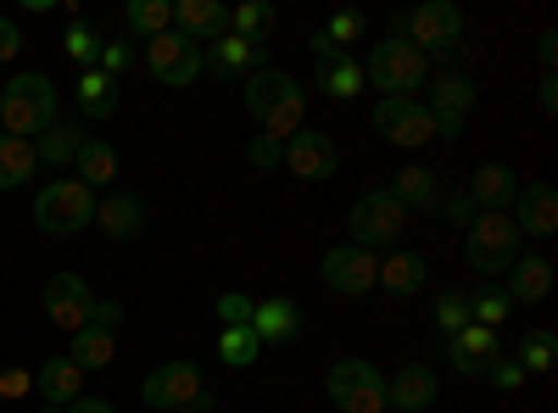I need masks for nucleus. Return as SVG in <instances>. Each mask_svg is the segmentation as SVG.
<instances>
[{
  "mask_svg": "<svg viewBox=\"0 0 558 413\" xmlns=\"http://www.w3.org/2000/svg\"><path fill=\"white\" fill-rule=\"evenodd\" d=\"M96 229L107 241H140V229H146V207H140V196H101L96 202Z\"/></svg>",
  "mask_w": 558,
  "mask_h": 413,
  "instance_id": "20",
  "label": "nucleus"
},
{
  "mask_svg": "<svg viewBox=\"0 0 558 413\" xmlns=\"http://www.w3.org/2000/svg\"><path fill=\"white\" fill-rule=\"evenodd\" d=\"M520 246H525V235H520V223L508 212H475L470 229H463V252H470V263L481 268V280L514 268Z\"/></svg>",
  "mask_w": 558,
  "mask_h": 413,
  "instance_id": "7",
  "label": "nucleus"
},
{
  "mask_svg": "<svg viewBox=\"0 0 558 413\" xmlns=\"http://www.w3.org/2000/svg\"><path fill=\"white\" fill-rule=\"evenodd\" d=\"M62 51H68V57H73L78 68H89V62L101 57V45H96V34H89V28H84V23L73 17V28L62 34Z\"/></svg>",
  "mask_w": 558,
  "mask_h": 413,
  "instance_id": "41",
  "label": "nucleus"
},
{
  "mask_svg": "<svg viewBox=\"0 0 558 413\" xmlns=\"http://www.w3.org/2000/svg\"><path fill=\"white\" fill-rule=\"evenodd\" d=\"M397 39H408L418 57H447L452 45L463 39V12L452 7V0H425V7H408L397 23H391Z\"/></svg>",
  "mask_w": 558,
  "mask_h": 413,
  "instance_id": "5",
  "label": "nucleus"
},
{
  "mask_svg": "<svg viewBox=\"0 0 558 413\" xmlns=\"http://www.w3.org/2000/svg\"><path fill=\"white\" fill-rule=\"evenodd\" d=\"M179 413H213V402L202 397V402H191V408H179Z\"/></svg>",
  "mask_w": 558,
  "mask_h": 413,
  "instance_id": "54",
  "label": "nucleus"
},
{
  "mask_svg": "<svg viewBox=\"0 0 558 413\" xmlns=\"http://www.w3.org/2000/svg\"><path fill=\"white\" fill-rule=\"evenodd\" d=\"M391 196L408 207V212H436L441 207V179L430 173V168H402L397 179H391Z\"/></svg>",
  "mask_w": 558,
  "mask_h": 413,
  "instance_id": "24",
  "label": "nucleus"
},
{
  "mask_svg": "<svg viewBox=\"0 0 558 413\" xmlns=\"http://www.w3.org/2000/svg\"><path fill=\"white\" fill-rule=\"evenodd\" d=\"M39 413H68L62 402H39Z\"/></svg>",
  "mask_w": 558,
  "mask_h": 413,
  "instance_id": "55",
  "label": "nucleus"
},
{
  "mask_svg": "<svg viewBox=\"0 0 558 413\" xmlns=\"http://www.w3.org/2000/svg\"><path fill=\"white\" fill-rule=\"evenodd\" d=\"M508 291H497V286H481L475 296H470V325H486V330H497L502 318H508Z\"/></svg>",
  "mask_w": 558,
  "mask_h": 413,
  "instance_id": "37",
  "label": "nucleus"
},
{
  "mask_svg": "<svg viewBox=\"0 0 558 413\" xmlns=\"http://www.w3.org/2000/svg\"><path fill=\"white\" fill-rule=\"evenodd\" d=\"M140 397H146V408H157V413H179V408L202 402V369H196L191 357H168L162 369L146 375Z\"/></svg>",
  "mask_w": 558,
  "mask_h": 413,
  "instance_id": "12",
  "label": "nucleus"
},
{
  "mask_svg": "<svg viewBox=\"0 0 558 413\" xmlns=\"http://www.w3.org/2000/svg\"><path fill=\"white\" fill-rule=\"evenodd\" d=\"M39 307H45V318H51L57 330L78 336L89 325V313H96V291H89L84 274H51V280H45Z\"/></svg>",
  "mask_w": 558,
  "mask_h": 413,
  "instance_id": "11",
  "label": "nucleus"
},
{
  "mask_svg": "<svg viewBox=\"0 0 558 413\" xmlns=\"http://www.w3.org/2000/svg\"><path fill=\"white\" fill-rule=\"evenodd\" d=\"M436 212H447V218H458V223H470V218H475V202H470V196H441Z\"/></svg>",
  "mask_w": 558,
  "mask_h": 413,
  "instance_id": "49",
  "label": "nucleus"
},
{
  "mask_svg": "<svg viewBox=\"0 0 558 413\" xmlns=\"http://www.w3.org/2000/svg\"><path fill=\"white\" fill-rule=\"evenodd\" d=\"M408 223H413V212H408L391 191H368V196H357L352 212H347V241L363 246V252L397 246V241L408 235Z\"/></svg>",
  "mask_w": 558,
  "mask_h": 413,
  "instance_id": "8",
  "label": "nucleus"
},
{
  "mask_svg": "<svg viewBox=\"0 0 558 413\" xmlns=\"http://www.w3.org/2000/svg\"><path fill=\"white\" fill-rule=\"evenodd\" d=\"M246 162H252L257 173H268V168H286V146L268 141V134H257V141L246 146Z\"/></svg>",
  "mask_w": 558,
  "mask_h": 413,
  "instance_id": "42",
  "label": "nucleus"
},
{
  "mask_svg": "<svg viewBox=\"0 0 558 413\" xmlns=\"http://www.w3.org/2000/svg\"><path fill=\"white\" fill-rule=\"evenodd\" d=\"M252 330H257L263 347L291 341V336L302 330V307H296L291 296H268V302H257V313H252Z\"/></svg>",
  "mask_w": 558,
  "mask_h": 413,
  "instance_id": "21",
  "label": "nucleus"
},
{
  "mask_svg": "<svg viewBox=\"0 0 558 413\" xmlns=\"http://www.w3.org/2000/svg\"><path fill=\"white\" fill-rule=\"evenodd\" d=\"M547 296H553V263L542 252L514 257V268H508V302H547Z\"/></svg>",
  "mask_w": 558,
  "mask_h": 413,
  "instance_id": "23",
  "label": "nucleus"
},
{
  "mask_svg": "<svg viewBox=\"0 0 558 413\" xmlns=\"http://www.w3.org/2000/svg\"><path fill=\"white\" fill-rule=\"evenodd\" d=\"M34 168H39L34 141H17V134H0V191H17V185H28Z\"/></svg>",
  "mask_w": 558,
  "mask_h": 413,
  "instance_id": "29",
  "label": "nucleus"
},
{
  "mask_svg": "<svg viewBox=\"0 0 558 413\" xmlns=\"http://www.w3.org/2000/svg\"><path fill=\"white\" fill-rule=\"evenodd\" d=\"M34 223L57 241L84 235V229L96 223V191L78 185V179H51V185L34 196Z\"/></svg>",
  "mask_w": 558,
  "mask_h": 413,
  "instance_id": "4",
  "label": "nucleus"
},
{
  "mask_svg": "<svg viewBox=\"0 0 558 413\" xmlns=\"http://www.w3.org/2000/svg\"><path fill=\"white\" fill-rule=\"evenodd\" d=\"M486 380H492L497 391H520V386H525V369H520L514 357H492V363H486Z\"/></svg>",
  "mask_w": 558,
  "mask_h": 413,
  "instance_id": "44",
  "label": "nucleus"
},
{
  "mask_svg": "<svg viewBox=\"0 0 558 413\" xmlns=\"http://www.w3.org/2000/svg\"><path fill=\"white\" fill-rule=\"evenodd\" d=\"M89 325L118 336V325H123V302H101V296H96V313H89Z\"/></svg>",
  "mask_w": 558,
  "mask_h": 413,
  "instance_id": "47",
  "label": "nucleus"
},
{
  "mask_svg": "<svg viewBox=\"0 0 558 413\" xmlns=\"http://www.w3.org/2000/svg\"><path fill=\"white\" fill-rule=\"evenodd\" d=\"M23 51V34H17V23L12 17H0V62H12Z\"/></svg>",
  "mask_w": 558,
  "mask_h": 413,
  "instance_id": "48",
  "label": "nucleus"
},
{
  "mask_svg": "<svg viewBox=\"0 0 558 413\" xmlns=\"http://www.w3.org/2000/svg\"><path fill=\"white\" fill-rule=\"evenodd\" d=\"M146 68H151L157 84L184 89V84H196V78L207 73V51H202L196 39H184L179 28H168V34L146 39Z\"/></svg>",
  "mask_w": 558,
  "mask_h": 413,
  "instance_id": "9",
  "label": "nucleus"
},
{
  "mask_svg": "<svg viewBox=\"0 0 558 413\" xmlns=\"http://www.w3.org/2000/svg\"><path fill=\"white\" fill-rule=\"evenodd\" d=\"M34 157H39L45 168H68V162L78 157V129H73V123H51V129L34 141Z\"/></svg>",
  "mask_w": 558,
  "mask_h": 413,
  "instance_id": "34",
  "label": "nucleus"
},
{
  "mask_svg": "<svg viewBox=\"0 0 558 413\" xmlns=\"http://www.w3.org/2000/svg\"><path fill=\"white\" fill-rule=\"evenodd\" d=\"M536 62H542V78H553V62H558V34H542V39H536Z\"/></svg>",
  "mask_w": 558,
  "mask_h": 413,
  "instance_id": "50",
  "label": "nucleus"
},
{
  "mask_svg": "<svg viewBox=\"0 0 558 413\" xmlns=\"http://www.w3.org/2000/svg\"><path fill=\"white\" fill-rule=\"evenodd\" d=\"M268 28H274V7H268V0H246V7L229 12V34H241V39H252V45H263Z\"/></svg>",
  "mask_w": 558,
  "mask_h": 413,
  "instance_id": "36",
  "label": "nucleus"
},
{
  "mask_svg": "<svg viewBox=\"0 0 558 413\" xmlns=\"http://www.w3.org/2000/svg\"><path fill=\"white\" fill-rule=\"evenodd\" d=\"M514 223H520V235H536V241H553V235H558V191L547 185V179H536V185H520V196H514Z\"/></svg>",
  "mask_w": 558,
  "mask_h": 413,
  "instance_id": "15",
  "label": "nucleus"
},
{
  "mask_svg": "<svg viewBox=\"0 0 558 413\" xmlns=\"http://www.w3.org/2000/svg\"><path fill=\"white\" fill-rule=\"evenodd\" d=\"M78 185H89V191H107L112 179H118V146L112 141H78Z\"/></svg>",
  "mask_w": 558,
  "mask_h": 413,
  "instance_id": "25",
  "label": "nucleus"
},
{
  "mask_svg": "<svg viewBox=\"0 0 558 413\" xmlns=\"http://www.w3.org/2000/svg\"><path fill=\"white\" fill-rule=\"evenodd\" d=\"M436 325H441V336H458L463 325H470V296H463V291H441L436 296Z\"/></svg>",
  "mask_w": 558,
  "mask_h": 413,
  "instance_id": "39",
  "label": "nucleus"
},
{
  "mask_svg": "<svg viewBox=\"0 0 558 413\" xmlns=\"http://www.w3.org/2000/svg\"><path fill=\"white\" fill-rule=\"evenodd\" d=\"M28 386H34V375H28V369H0V402H17Z\"/></svg>",
  "mask_w": 558,
  "mask_h": 413,
  "instance_id": "46",
  "label": "nucleus"
},
{
  "mask_svg": "<svg viewBox=\"0 0 558 413\" xmlns=\"http://www.w3.org/2000/svg\"><path fill=\"white\" fill-rule=\"evenodd\" d=\"M39 397L45 402H78L84 397V369L73 357H51V363H39Z\"/></svg>",
  "mask_w": 558,
  "mask_h": 413,
  "instance_id": "26",
  "label": "nucleus"
},
{
  "mask_svg": "<svg viewBox=\"0 0 558 413\" xmlns=\"http://www.w3.org/2000/svg\"><path fill=\"white\" fill-rule=\"evenodd\" d=\"M363 84L368 89H380V96H402V101H413V89H425L430 84V62L413 51L408 39H386V45H375L368 51V62H363Z\"/></svg>",
  "mask_w": 558,
  "mask_h": 413,
  "instance_id": "3",
  "label": "nucleus"
},
{
  "mask_svg": "<svg viewBox=\"0 0 558 413\" xmlns=\"http://www.w3.org/2000/svg\"><path fill=\"white\" fill-rule=\"evenodd\" d=\"M78 369L89 375V369H107V363L118 357V336L112 330H96V325H84L78 336H73V352H68Z\"/></svg>",
  "mask_w": 558,
  "mask_h": 413,
  "instance_id": "31",
  "label": "nucleus"
},
{
  "mask_svg": "<svg viewBox=\"0 0 558 413\" xmlns=\"http://www.w3.org/2000/svg\"><path fill=\"white\" fill-rule=\"evenodd\" d=\"M78 112L96 118V123H107V118L118 112V78H107L101 68H84V73H78Z\"/></svg>",
  "mask_w": 558,
  "mask_h": 413,
  "instance_id": "27",
  "label": "nucleus"
},
{
  "mask_svg": "<svg viewBox=\"0 0 558 413\" xmlns=\"http://www.w3.org/2000/svg\"><path fill=\"white\" fill-rule=\"evenodd\" d=\"M324 391H330V402L341 413H386L391 408L380 363H368V357H336L330 375H324Z\"/></svg>",
  "mask_w": 558,
  "mask_h": 413,
  "instance_id": "6",
  "label": "nucleus"
},
{
  "mask_svg": "<svg viewBox=\"0 0 558 413\" xmlns=\"http://www.w3.org/2000/svg\"><path fill=\"white\" fill-rule=\"evenodd\" d=\"M241 101H246V112L257 118V129L268 134V141H279V146H286L291 134L307 129V96H302V84H296L291 73H279V68L246 73Z\"/></svg>",
  "mask_w": 558,
  "mask_h": 413,
  "instance_id": "1",
  "label": "nucleus"
},
{
  "mask_svg": "<svg viewBox=\"0 0 558 413\" xmlns=\"http://www.w3.org/2000/svg\"><path fill=\"white\" fill-rule=\"evenodd\" d=\"M51 123H57V84H51V73L7 78V89H0V129L17 134V141H39Z\"/></svg>",
  "mask_w": 558,
  "mask_h": 413,
  "instance_id": "2",
  "label": "nucleus"
},
{
  "mask_svg": "<svg viewBox=\"0 0 558 413\" xmlns=\"http://www.w3.org/2000/svg\"><path fill=\"white\" fill-rule=\"evenodd\" d=\"M68 413H118L107 397H78V402H68Z\"/></svg>",
  "mask_w": 558,
  "mask_h": 413,
  "instance_id": "53",
  "label": "nucleus"
},
{
  "mask_svg": "<svg viewBox=\"0 0 558 413\" xmlns=\"http://www.w3.org/2000/svg\"><path fill=\"white\" fill-rule=\"evenodd\" d=\"M463 196H470L481 212H508V207H514V196H520V179H514V168H508V162H481Z\"/></svg>",
  "mask_w": 558,
  "mask_h": 413,
  "instance_id": "18",
  "label": "nucleus"
},
{
  "mask_svg": "<svg viewBox=\"0 0 558 413\" xmlns=\"http://www.w3.org/2000/svg\"><path fill=\"white\" fill-rule=\"evenodd\" d=\"M425 274H430L425 252H386L375 286H386L391 296H413V291H425Z\"/></svg>",
  "mask_w": 558,
  "mask_h": 413,
  "instance_id": "22",
  "label": "nucleus"
},
{
  "mask_svg": "<svg viewBox=\"0 0 558 413\" xmlns=\"http://www.w3.org/2000/svg\"><path fill=\"white\" fill-rule=\"evenodd\" d=\"M257 68H263V45H252V39H241V34L213 39V73L241 78V73H257Z\"/></svg>",
  "mask_w": 558,
  "mask_h": 413,
  "instance_id": "28",
  "label": "nucleus"
},
{
  "mask_svg": "<svg viewBox=\"0 0 558 413\" xmlns=\"http://www.w3.org/2000/svg\"><path fill=\"white\" fill-rule=\"evenodd\" d=\"M129 62H134L129 45H101V57H96V68H101L107 78H123V73H129Z\"/></svg>",
  "mask_w": 558,
  "mask_h": 413,
  "instance_id": "45",
  "label": "nucleus"
},
{
  "mask_svg": "<svg viewBox=\"0 0 558 413\" xmlns=\"http://www.w3.org/2000/svg\"><path fill=\"white\" fill-rule=\"evenodd\" d=\"M313 57H318V68H324V62H341L347 51H341V45H330V39H324V28H318V34H313Z\"/></svg>",
  "mask_w": 558,
  "mask_h": 413,
  "instance_id": "51",
  "label": "nucleus"
},
{
  "mask_svg": "<svg viewBox=\"0 0 558 413\" xmlns=\"http://www.w3.org/2000/svg\"><path fill=\"white\" fill-rule=\"evenodd\" d=\"M536 107H542V118H553V112H558V78H542V89H536Z\"/></svg>",
  "mask_w": 558,
  "mask_h": 413,
  "instance_id": "52",
  "label": "nucleus"
},
{
  "mask_svg": "<svg viewBox=\"0 0 558 413\" xmlns=\"http://www.w3.org/2000/svg\"><path fill=\"white\" fill-rule=\"evenodd\" d=\"M123 23H129L140 39H157V34L173 28V7H168V0H129V7H123Z\"/></svg>",
  "mask_w": 558,
  "mask_h": 413,
  "instance_id": "33",
  "label": "nucleus"
},
{
  "mask_svg": "<svg viewBox=\"0 0 558 413\" xmlns=\"http://www.w3.org/2000/svg\"><path fill=\"white\" fill-rule=\"evenodd\" d=\"M553 347H558L553 330H531V336L520 341V357H514V363H520L525 375H547V369H553Z\"/></svg>",
  "mask_w": 558,
  "mask_h": 413,
  "instance_id": "38",
  "label": "nucleus"
},
{
  "mask_svg": "<svg viewBox=\"0 0 558 413\" xmlns=\"http://www.w3.org/2000/svg\"><path fill=\"white\" fill-rule=\"evenodd\" d=\"M363 34V12H336L330 23H324V39H330V45H341V51H347V45Z\"/></svg>",
  "mask_w": 558,
  "mask_h": 413,
  "instance_id": "43",
  "label": "nucleus"
},
{
  "mask_svg": "<svg viewBox=\"0 0 558 413\" xmlns=\"http://www.w3.org/2000/svg\"><path fill=\"white\" fill-rule=\"evenodd\" d=\"M213 313H218V325H223V330H235V325H252L257 302H252V296H241V291H223V296L213 302Z\"/></svg>",
  "mask_w": 558,
  "mask_h": 413,
  "instance_id": "40",
  "label": "nucleus"
},
{
  "mask_svg": "<svg viewBox=\"0 0 558 413\" xmlns=\"http://www.w3.org/2000/svg\"><path fill=\"white\" fill-rule=\"evenodd\" d=\"M447 357H452V369H458L463 380L486 375V363L497 357V330H486V325H463L458 336H447Z\"/></svg>",
  "mask_w": 558,
  "mask_h": 413,
  "instance_id": "19",
  "label": "nucleus"
},
{
  "mask_svg": "<svg viewBox=\"0 0 558 413\" xmlns=\"http://www.w3.org/2000/svg\"><path fill=\"white\" fill-rule=\"evenodd\" d=\"M286 168L296 179H307V185H318V179H336L341 168V146L330 141V134H318V129H302L286 141Z\"/></svg>",
  "mask_w": 558,
  "mask_h": 413,
  "instance_id": "14",
  "label": "nucleus"
},
{
  "mask_svg": "<svg viewBox=\"0 0 558 413\" xmlns=\"http://www.w3.org/2000/svg\"><path fill=\"white\" fill-rule=\"evenodd\" d=\"M318 89L330 101H352V96H363V62H352V57H341V62H324L318 68Z\"/></svg>",
  "mask_w": 558,
  "mask_h": 413,
  "instance_id": "32",
  "label": "nucleus"
},
{
  "mask_svg": "<svg viewBox=\"0 0 558 413\" xmlns=\"http://www.w3.org/2000/svg\"><path fill=\"white\" fill-rule=\"evenodd\" d=\"M386 391H391V408L397 413H425V408H436L441 380H436L430 363H402L397 380H386Z\"/></svg>",
  "mask_w": 558,
  "mask_h": 413,
  "instance_id": "16",
  "label": "nucleus"
},
{
  "mask_svg": "<svg viewBox=\"0 0 558 413\" xmlns=\"http://www.w3.org/2000/svg\"><path fill=\"white\" fill-rule=\"evenodd\" d=\"M481 101V89L463 78V73H441L430 84V112H447V118H470V107Z\"/></svg>",
  "mask_w": 558,
  "mask_h": 413,
  "instance_id": "30",
  "label": "nucleus"
},
{
  "mask_svg": "<svg viewBox=\"0 0 558 413\" xmlns=\"http://www.w3.org/2000/svg\"><path fill=\"white\" fill-rule=\"evenodd\" d=\"M173 28L196 45H213L229 34V7L223 0H173Z\"/></svg>",
  "mask_w": 558,
  "mask_h": 413,
  "instance_id": "17",
  "label": "nucleus"
},
{
  "mask_svg": "<svg viewBox=\"0 0 558 413\" xmlns=\"http://www.w3.org/2000/svg\"><path fill=\"white\" fill-rule=\"evenodd\" d=\"M375 274H380V257L352 246V241H341V246H330L318 257V280H324V291H336V296H368L375 291Z\"/></svg>",
  "mask_w": 558,
  "mask_h": 413,
  "instance_id": "10",
  "label": "nucleus"
},
{
  "mask_svg": "<svg viewBox=\"0 0 558 413\" xmlns=\"http://www.w3.org/2000/svg\"><path fill=\"white\" fill-rule=\"evenodd\" d=\"M257 352H263V341H257L252 325H235V330L218 336V357L229 363V369H246V363H257Z\"/></svg>",
  "mask_w": 558,
  "mask_h": 413,
  "instance_id": "35",
  "label": "nucleus"
},
{
  "mask_svg": "<svg viewBox=\"0 0 558 413\" xmlns=\"http://www.w3.org/2000/svg\"><path fill=\"white\" fill-rule=\"evenodd\" d=\"M375 129L386 134L391 146H402V151L436 141V118H430V107L402 101V96H380V101H375Z\"/></svg>",
  "mask_w": 558,
  "mask_h": 413,
  "instance_id": "13",
  "label": "nucleus"
}]
</instances>
